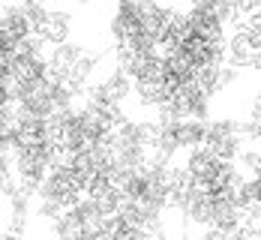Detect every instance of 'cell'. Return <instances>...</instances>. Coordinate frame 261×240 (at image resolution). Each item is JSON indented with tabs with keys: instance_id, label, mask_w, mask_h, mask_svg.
I'll return each instance as SVG.
<instances>
[{
	"instance_id": "obj_1",
	"label": "cell",
	"mask_w": 261,
	"mask_h": 240,
	"mask_svg": "<svg viewBox=\"0 0 261 240\" xmlns=\"http://www.w3.org/2000/svg\"><path fill=\"white\" fill-rule=\"evenodd\" d=\"M201 144L222 162H234L237 153L246 144L240 120H234V117H210L204 123V141Z\"/></svg>"
},
{
	"instance_id": "obj_3",
	"label": "cell",
	"mask_w": 261,
	"mask_h": 240,
	"mask_svg": "<svg viewBox=\"0 0 261 240\" xmlns=\"http://www.w3.org/2000/svg\"><path fill=\"white\" fill-rule=\"evenodd\" d=\"M72 3H81V6H84V3H93V0H72Z\"/></svg>"
},
{
	"instance_id": "obj_2",
	"label": "cell",
	"mask_w": 261,
	"mask_h": 240,
	"mask_svg": "<svg viewBox=\"0 0 261 240\" xmlns=\"http://www.w3.org/2000/svg\"><path fill=\"white\" fill-rule=\"evenodd\" d=\"M72 30H75V18H72L66 9L48 6V9L33 21V39H36L42 48H57V45L69 42Z\"/></svg>"
}]
</instances>
